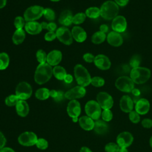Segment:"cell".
Segmentation results:
<instances>
[{
	"instance_id": "obj_29",
	"label": "cell",
	"mask_w": 152,
	"mask_h": 152,
	"mask_svg": "<svg viewBox=\"0 0 152 152\" xmlns=\"http://www.w3.org/2000/svg\"><path fill=\"white\" fill-rule=\"evenodd\" d=\"M106 37L105 33L99 31L94 33L91 36V42L94 44H100L105 40Z\"/></svg>"
},
{
	"instance_id": "obj_58",
	"label": "cell",
	"mask_w": 152,
	"mask_h": 152,
	"mask_svg": "<svg viewBox=\"0 0 152 152\" xmlns=\"http://www.w3.org/2000/svg\"><path fill=\"white\" fill-rule=\"evenodd\" d=\"M118 152H128V150L126 148H124V147H120V149Z\"/></svg>"
},
{
	"instance_id": "obj_12",
	"label": "cell",
	"mask_w": 152,
	"mask_h": 152,
	"mask_svg": "<svg viewBox=\"0 0 152 152\" xmlns=\"http://www.w3.org/2000/svg\"><path fill=\"white\" fill-rule=\"evenodd\" d=\"M133 141V135L127 131L121 132L116 138V143L120 147L127 148L132 144Z\"/></svg>"
},
{
	"instance_id": "obj_1",
	"label": "cell",
	"mask_w": 152,
	"mask_h": 152,
	"mask_svg": "<svg viewBox=\"0 0 152 152\" xmlns=\"http://www.w3.org/2000/svg\"><path fill=\"white\" fill-rule=\"evenodd\" d=\"M53 74V68L48 63L39 64L35 71L34 79L38 84H43L48 82Z\"/></svg>"
},
{
	"instance_id": "obj_10",
	"label": "cell",
	"mask_w": 152,
	"mask_h": 152,
	"mask_svg": "<svg viewBox=\"0 0 152 152\" xmlns=\"http://www.w3.org/2000/svg\"><path fill=\"white\" fill-rule=\"evenodd\" d=\"M56 35L58 39L62 43L66 45H70L73 41L71 32L66 27L62 26L58 28L56 31Z\"/></svg>"
},
{
	"instance_id": "obj_52",
	"label": "cell",
	"mask_w": 152,
	"mask_h": 152,
	"mask_svg": "<svg viewBox=\"0 0 152 152\" xmlns=\"http://www.w3.org/2000/svg\"><path fill=\"white\" fill-rule=\"evenodd\" d=\"M108 30H109V27L106 24H102L100 26V31L104 33H107L108 31Z\"/></svg>"
},
{
	"instance_id": "obj_18",
	"label": "cell",
	"mask_w": 152,
	"mask_h": 152,
	"mask_svg": "<svg viewBox=\"0 0 152 152\" xmlns=\"http://www.w3.org/2000/svg\"><path fill=\"white\" fill-rule=\"evenodd\" d=\"M119 106L122 111L125 113H129L133 110L134 101L129 96L124 95L120 100Z\"/></svg>"
},
{
	"instance_id": "obj_30",
	"label": "cell",
	"mask_w": 152,
	"mask_h": 152,
	"mask_svg": "<svg viewBox=\"0 0 152 152\" xmlns=\"http://www.w3.org/2000/svg\"><path fill=\"white\" fill-rule=\"evenodd\" d=\"M49 90L46 88H40L37 90L35 93L36 97L41 100H44L49 98Z\"/></svg>"
},
{
	"instance_id": "obj_8",
	"label": "cell",
	"mask_w": 152,
	"mask_h": 152,
	"mask_svg": "<svg viewBox=\"0 0 152 152\" xmlns=\"http://www.w3.org/2000/svg\"><path fill=\"white\" fill-rule=\"evenodd\" d=\"M32 94V88L27 82L22 81L18 83L15 88V95L20 100H26L30 97Z\"/></svg>"
},
{
	"instance_id": "obj_31",
	"label": "cell",
	"mask_w": 152,
	"mask_h": 152,
	"mask_svg": "<svg viewBox=\"0 0 152 152\" xmlns=\"http://www.w3.org/2000/svg\"><path fill=\"white\" fill-rule=\"evenodd\" d=\"M85 14L88 18H96L100 15V10L96 7H90L86 10Z\"/></svg>"
},
{
	"instance_id": "obj_22",
	"label": "cell",
	"mask_w": 152,
	"mask_h": 152,
	"mask_svg": "<svg viewBox=\"0 0 152 152\" xmlns=\"http://www.w3.org/2000/svg\"><path fill=\"white\" fill-rule=\"evenodd\" d=\"M24 28L27 33L32 35H35L40 33L42 30L40 23L35 21H28L25 24Z\"/></svg>"
},
{
	"instance_id": "obj_25",
	"label": "cell",
	"mask_w": 152,
	"mask_h": 152,
	"mask_svg": "<svg viewBox=\"0 0 152 152\" xmlns=\"http://www.w3.org/2000/svg\"><path fill=\"white\" fill-rule=\"evenodd\" d=\"M80 126L86 131H90L93 129L94 122L93 119L88 116H83L78 119Z\"/></svg>"
},
{
	"instance_id": "obj_42",
	"label": "cell",
	"mask_w": 152,
	"mask_h": 152,
	"mask_svg": "<svg viewBox=\"0 0 152 152\" xmlns=\"http://www.w3.org/2000/svg\"><path fill=\"white\" fill-rule=\"evenodd\" d=\"M129 118L134 124H137L140 121V114H138L135 110H132L129 113Z\"/></svg>"
},
{
	"instance_id": "obj_36",
	"label": "cell",
	"mask_w": 152,
	"mask_h": 152,
	"mask_svg": "<svg viewBox=\"0 0 152 152\" xmlns=\"http://www.w3.org/2000/svg\"><path fill=\"white\" fill-rule=\"evenodd\" d=\"M43 15L45 18L48 21H53L55 18V13L51 8H46L44 9Z\"/></svg>"
},
{
	"instance_id": "obj_53",
	"label": "cell",
	"mask_w": 152,
	"mask_h": 152,
	"mask_svg": "<svg viewBox=\"0 0 152 152\" xmlns=\"http://www.w3.org/2000/svg\"><path fill=\"white\" fill-rule=\"evenodd\" d=\"M57 94H58V91H56L55 90H51L49 91V96L54 99L56 97Z\"/></svg>"
},
{
	"instance_id": "obj_54",
	"label": "cell",
	"mask_w": 152,
	"mask_h": 152,
	"mask_svg": "<svg viewBox=\"0 0 152 152\" xmlns=\"http://www.w3.org/2000/svg\"><path fill=\"white\" fill-rule=\"evenodd\" d=\"M131 92H132V94H133L134 96H135V97H138V96H140V94H141L140 91L138 89H137V88H134V89L132 90Z\"/></svg>"
},
{
	"instance_id": "obj_45",
	"label": "cell",
	"mask_w": 152,
	"mask_h": 152,
	"mask_svg": "<svg viewBox=\"0 0 152 152\" xmlns=\"http://www.w3.org/2000/svg\"><path fill=\"white\" fill-rule=\"evenodd\" d=\"M56 37V33L54 31H48L45 35V39L48 42H52Z\"/></svg>"
},
{
	"instance_id": "obj_16",
	"label": "cell",
	"mask_w": 152,
	"mask_h": 152,
	"mask_svg": "<svg viewBox=\"0 0 152 152\" xmlns=\"http://www.w3.org/2000/svg\"><path fill=\"white\" fill-rule=\"evenodd\" d=\"M68 115L73 118H78L81 113L80 103L77 100H71L68 103L66 108Z\"/></svg>"
},
{
	"instance_id": "obj_44",
	"label": "cell",
	"mask_w": 152,
	"mask_h": 152,
	"mask_svg": "<svg viewBox=\"0 0 152 152\" xmlns=\"http://www.w3.org/2000/svg\"><path fill=\"white\" fill-rule=\"evenodd\" d=\"M140 62H141L140 57L138 55H134L131 58L129 61V64L132 67V68H134L139 66L140 64Z\"/></svg>"
},
{
	"instance_id": "obj_43",
	"label": "cell",
	"mask_w": 152,
	"mask_h": 152,
	"mask_svg": "<svg viewBox=\"0 0 152 152\" xmlns=\"http://www.w3.org/2000/svg\"><path fill=\"white\" fill-rule=\"evenodd\" d=\"M36 145L38 148L40 150H45L48 147V142L45 139L40 138L37 139Z\"/></svg>"
},
{
	"instance_id": "obj_47",
	"label": "cell",
	"mask_w": 152,
	"mask_h": 152,
	"mask_svg": "<svg viewBox=\"0 0 152 152\" xmlns=\"http://www.w3.org/2000/svg\"><path fill=\"white\" fill-rule=\"evenodd\" d=\"M94 58H95V56L90 53H86L83 55L84 60L86 62H88V63H91V62H94Z\"/></svg>"
},
{
	"instance_id": "obj_35",
	"label": "cell",
	"mask_w": 152,
	"mask_h": 152,
	"mask_svg": "<svg viewBox=\"0 0 152 152\" xmlns=\"http://www.w3.org/2000/svg\"><path fill=\"white\" fill-rule=\"evenodd\" d=\"M36 58L37 61L40 64H45L46 63V59H47V55L46 52L42 50V49H39L37 51L36 54Z\"/></svg>"
},
{
	"instance_id": "obj_7",
	"label": "cell",
	"mask_w": 152,
	"mask_h": 152,
	"mask_svg": "<svg viewBox=\"0 0 152 152\" xmlns=\"http://www.w3.org/2000/svg\"><path fill=\"white\" fill-rule=\"evenodd\" d=\"M115 86L121 91L129 93L131 92L134 88V83L130 77L121 76L116 80Z\"/></svg>"
},
{
	"instance_id": "obj_3",
	"label": "cell",
	"mask_w": 152,
	"mask_h": 152,
	"mask_svg": "<svg viewBox=\"0 0 152 152\" xmlns=\"http://www.w3.org/2000/svg\"><path fill=\"white\" fill-rule=\"evenodd\" d=\"M100 15L105 20H110L113 19L118 15L119 12V7L112 1H107L101 6Z\"/></svg>"
},
{
	"instance_id": "obj_41",
	"label": "cell",
	"mask_w": 152,
	"mask_h": 152,
	"mask_svg": "<svg viewBox=\"0 0 152 152\" xmlns=\"http://www.w3.org/2000/svg\"><path fill=\"white\" fill-rule=\"evenodd\" d=\"M102 118L105 122H109L113 118V113L110 109H104L102 112Z\"/></svg>"
},
{
	"instance_id": "obj_46",
	"label": "cell",
	"mask_w": 152,
	"mask_h": 152,
	"mask_svg": "<svg viewBox=\"0 0 152 152\" xmlns=\"http://www.w3.org/2000/svg\"><path fill=\"white\" fill-rule=\"evenodd\" d=\"M141 125L145 128H151L152 127V120L149 118H145L141 121Z\"/></svg>"
},
{
	"instance_id": "obj_61",
	"label": "cell",
	"mask_w": 152,
	"mask_h": 152,
	"mask_svg": "<svg viewBox=\"0 0 152 152\" xmlns=\"http://www.w3.org/2000/svg\"><path fill=\"white\" fill-rule=\"evenodd\" d=\"M51 1H53V2H58V1H59L60 0H50Z\"/></svg>"
},
{
	"instance_id": "obj_48",
	"label": "cell",
	"mask_w": 152,
	"mask_h": 152,
	"mask_svg": "<svg viewBox=\"0 0 152 152\" xmlns=\"http://www.w3.org/2000/svg\"><path fill=\"white\" fill-rule=\"evenodd\" d=\"M6 138L4 134L0 131V150L4 147L5 144H6Z\"/></svg>"
},
{
	"instance_id": "obj_49",
	"label": "cell",
	"mask_w": 152,
	"mask_h": 152,
	"mask_svg": "<svg viewBox=\"0 0 152 152\" xmlns=\"http://www.w3.org/2000/svg\"><path fill=\"white\" fill-rule=\"evenodd\" d=\"M64 97H65V94L62 91H58L57 96L54 100L57 102H59V101L62 100Z\"/></svg>"
},
{
	"instance_id": "obj_59",
	"label": "cell",
	"mask_w": 152,
	"mask_h": 152,
	"mask_svg": "<svg viewBox=\"0 0 152 152\" xmlns=\"http://www.w3.org/2000/svg\"><path fill=\"white\" fill-rule=\"evenodd\" d=\"M72 121L74 122H77L78 121V118H72Z\"/></svg>"
},
{
	"instance_id": "obj_39",
	"label": "cell",
	"mask_w": 152,
	"mask_h": 152,
	"mask_svg": "<svg viewBox=\"0 0 152 152\" xmlns=\"http://www.w3.org/2000/svg\"><path fill=\"white\" fill-rule=\"evenodd\" d=\"M25 20L21 16H17L14 20V26L17 29H23V27L25 26Z\"/></svg>"
},
{
	"instance_id": "obj_57",
	"label": "cell",
	"mask_w": 152,
	"mask_h": 152,
	"mask_svg": "<svg viewBox=\"0 0 152 152\" xmlns=\"http://www.w3.org/2000/svg\"><path fill=\"white\" fill-rule=\"evenodd\" d=\"M7 4V0H0V9L4 8Z\"/></svg>"
},
{
	"instance_id": "obj_28",
	"label": "cell",
	"mask_w": 152,
	"mask_h": 152,
	"mask_svg": "<svg viewBox=\"0 0 152 152\" xmlns=\"http://www.w3.org/2000/svg\"><path fill=\"white\" fill-rule=\"evenodd\" d=\"M53 74L56 79L59 80H64L65 76L66 75V72L65 68L62 66L56 65L53 68Z\"/></svg>"
},
{
	"instance_id": "obj_11",
	"label": "cell",
	"mask_w": 152,
	"mask_h": 152,
	"mask_svg": "<svg viewBox=\"0 0 152 152\" xmlns=\"http://www.w3.org/2000/svg\"><path fill=\"white\" fill-rule=\"evenodd\" d=\"M97 102L103 110L110 109L113 105L112 97L106 92H100L97 95Z\"/></svg>"
},
{
	"instance_id": "obj_23",
	"label": "cell",
	"mask_w": 152,
	"mask_h": 152,
	"mask_svg": "<svg viewBox=\"0 0 152 152\" xmlns=\"http://www.w3.org/2000/svg\"><path fill=\"white\" fill-rule=\"evenodd\" d=\"M72 13L69 10H64L62 11L59 18V23L64 27L69 26L72 23Z\"/></svg>"
},
{
	"instance_id": "obj_33",
	"label": "cell",
	"mask_w": 152,
	"mask_h": 152,
	"mask_svg": "<svg viewBox=\"0 0 152 152\" xmlns=\"http://www.w3.org/2000/svg\"><path fill=\"white\" fill-rule=\"evenodd\" d=\"M19 100V98L15 94H11L6 97L5 102L8 106H14L17 104Z\"/></svg>"
},
{
	"instance_id": "obj_19",
	"label": "cell",
	"mask_w": 152,
	"mask_h": 152,
	"mask_svg": "<svg viewBox=\"0 0 152 152\" xmlns=\"http://www.w3.org/2000/svg\"><path fill=\"white\" fill-rule=\"evenodd\" d=\"M150 103L146 99H138L135 103V111L140 115H145L150 110Z\"/></svg>"
},
{
	"instance_id": "obj_24",
	"label": "cell",
	"mask_w": 152,
	"mask_h": 152,
	"mask_svg": "<svg viewBox=\"0 0 152 152\" xmlns=\"http://www.w3.org/2000/svg\"><path fill=\"white\" fill-rule=\"evenodd\" d=\"M93 129L97 134L104 135L108 132L109 125L104 121L98 119L94 122Z\"/></svg>"
},
{
	"instance_id": "obj_20",
	"label": "cell",
	"mask_w": 152,
	"mask_h": 152,
	"mask_svg": "<svg viewBox=\"0 0 152 152\" xmlns=\"http://www.w3.org/2000/svg\"><path fill=\"white\" fill-rule=\"evenodd\" d=\"M107 41L112 46L118 47L123 43V38L119 33L115 31H110L107 36Z\"/></svg>"
},
{
	"instance_id": "obj_38",
	"label": "cell",
	"mask_w": 152,
	"mask_h": 152,
	"mask_svg": "<svg viewBox=\"0 0 152 152\" xmlns=\"http://www.w3.org/2000/svg\"><path fill=\"white\" fill-rule=\"evenodd\" d=\"M90 84H91V85H93L94 87H100L104 84V80L100 77H94L91 78Z\"/></svg>"
},
{
	"instance_id": "obj_32",
	"label": "cell",
	"mask_w": 152,
	"mask_h": 152,
	"mask_svg": "<svg viewBox=\"0 0 152 152\" xmlns=\"http://www.w3.org/2000/svg\"><path fill=\"white\" fill-rule=\"evenodd\" d=\"M10 58L5 52L0 53V70L5 69L9 65Z\"/></svg>"
},
{
	"instance_id": "obj_26",
	"label": "cell",
	"mask_w": 152,
	"mask_h": 152,
	"mask_svg": "<svg viewBox=\"0 0 152 152\" xmlns=\"http://www.w3.org/2000/svg\"><path fill=\"white\" fill-rule=\"evenodd\" d=\"M15 109L17 114L21 116H26L29 112V106L28 103L23 100H20L15 105Z\"/></svg>"
},
{
	"instance_id": "obj_4",
	"label": "cell",
	"mask_w": 152,
	"mask_h": 152,
	"mask_svg": "<svg viewBox=\"0 0 152 152\" xmlns=\"http://www.w3.org/2000/svg\"><path fill=\"white\" fill-rule=\"evenodd\" d=\"M74 76L79 86L86 87L91 83V77L87 69L81 64H77L74 69Z\"/></svg>"
},
{
	"instance_id": "obj_6",
	"label": "cell",
	"mask_w": 152,
	"mask_h": 152,
	"mask_svg": "<svg viewBox=\"0 0 152 152\" xmlns=\"http://www.w3.org/2000/svg\"><path fill=\"white\" fill-rule=\"evenodd\" d=\"M44 8L39 5L28 7L24 13V18L27 21H33L39 19L43 15Z\"/></svg>"
},
{
	"instance_id": "obj_13",
	"label": "cell",
	"mask_w": 152,
	"mask_h": 152,
	"mask_svg": "<svg viewBox=\"0 0 152 152\" xmlns=\"http://www.w3.org/2000/svg\"><path fill=\"white\" fill-rule=\"evenodd\" d=\"M86 93L85 88L81 86H77L69 90L65 93V97L69 100H75L83 97Z\"/></svg>"
},
{
	"instance_id": "obj_56",
	"label": "cell",
	"mask_w": 152,
	"mask_h": 152,
	"mask_svg": "<svg viewBox=\"0 0 152 152\" xmlns=\"http://www.w3.org/2000/svg\"><path fill=\"white\" fill-rule=\"evenodd\" d=\"M80 152H92L91 150L87 147H83L81 148Z\"/></svg>"
},
{
	"instance_id": "obj_50",
	"label": "cell",
	"mask_w": 152,
	"mask_h": 152,
	"mask_svg": "<svg viewBox=\"0 0 152 152\" xmlns=\"http://www.w3.org/2000/svg\"><path fill=\"white\" fill-rule=\"evenodd\" d=\"M64 81L67 83V84H69L71 83L73 81V77L72 76V75L71 74H66V75L64 77Z\"/></svg>"
},
{
	"instance_id": "obj_27",
	"label": "cell",
	"mask_w": 152,
	"mask_h": 152,
	"mask_svg": "<svg viewBox=\"0 0 152 152\" xmlns=\"http://www.w3.org/2000/svg\"><path fill=\"white\" fill-rule=\"evenodd\" d=\"M26 37L25 31L23 29H17L13 34L12 40L15 45H20L23 42Z\"/></svg>"
},
{
	"instance_id": "obj_37",
	"label": "cell",
	"mask_w": 152,
	"mask_h": 152,
	"mask_svg": "<svg viewBox=\"0 0 152 152\" xmlns=\"http://www.w3.org/2000/svg\"><path fill=\"white\" fill-rule=\"evenodd\" d=\"M120 149V147L117 143L115 142H109L104 147L106 152H118Z\"/></svg>"
},
{
	"instance_id": "obj_55",
	"label": "cell",
	"mask_w": 152,
	"mask_h": 152,
	"mask_svg": "<svg viewBox=\"0 0 152 152\" xmlns=\"http://www.w3.org/2000/svg\"><path fill=\"white\" fill-rule=\"evenodd\" d=\"M0 152H15L14 150L10 147H4L1 150Z\"/></svg>"
},
{
	"instance_id": "obj_17",
	"label": "cell",
	"mask_w": 152,
	"mask_h": 152,
	"mask_svg": "<svg viewBox=\"0 0 152 152\" xmlns=\"http://www.w3.org/2000/svg\"><path fill=\"white\" fill-rule=\"evenodd\" d=\"M62 53L58 50H53L47 55L46 63L50 66H56L62 60Z\"/></svg>"
},
{
	"instance_id": "obj_34",
	"label": "cell",
	"mask_w": 152,
	"mask_h": 152,
	"mask_svg": "<svg viewBox=\"0 0 152 152\" xmlns=\"http://www.w3.org/2000/svg\"><path fill=\"white\" fill-rule=\"evenodd\" d=\"M86 17L85 13L78 12L73 16L72 23L74 24H80L85 21Z\"/></svg>"
},
{
	"instance_id": "obj_14",
	"label": "cell",
	"mask_w": 152,
	"mask_h": 152,
	"mask_svg": "<svg viewBox=\"0 0 152 152\" xmlns=\"http://www.w3.org/2000/svg\"><path fill=\"white\" fill-rule=\"evenodd\" d=\"M127 27L126 18L122 15H117L112 22V28L113 31L118 33H122L125 31Z\"/></svg>"
},
{
	"instance_id": "obj_9",
	"label": "cell",
	"mask_w": 152,
	"mask_h": 152,
	"mask_svg": "<svg viewBox=\"0 0 152 152\" xmlns=\"http://www.w3.org/2000/svg\"><path fill=\"white\" fill-rule=\"evenodd\" d=\"M37 137L33 132L26 131L20 134L18 138V142L24 146H33L36 144Z\"/></svg>"
},
{
	"instance_id": "obj_60",
	"label": "cell",
	"mask_w": 152,
	"mask_h": 152,
	"mask_svg": "<svg viewBox=\"0 0 152 152\" xmlns=\"http://www.w3.org/2000/svg\"><path fill=\"white\" fill-rule=\"evenodd\" d=\"M150 147L152 148V136L150 137Z\"/></svg>"
},
{
	"instance_id": "obj_2",
	"label": "cell",
	"mask_w": 152,
	"mask_h": 152,
	"mask_svg": "<svg viewBox=\"0 0 152 152\" xmlns=\"http://www.w3.org/2000/svg\"><path fill=\"white\" fill-rule=\"evenodd\" d=\"M151 76L150 70L145 67L138 66L131 70L130 78L134 83L141 84L147 81Z\"/></svg>"
},
{
	"instance_id": "obj_40",
	"label": "cell",
	"mask_w": 152,
	"mask_h": 152,
	"mask_svg": "<svg viewBox=\"0 0 152 152\" xmlns=\"http://www.w3.org/2000/svg\"><path fill=\"white\" fill-rule=\"evenodd\" d=\"M42 29H47L49 31H55L56 29V24L53 22H50L47 23L46 22H42L40 23Z\"/></svg>"
},
{
	"instance_id": "obj_5",
	"label": "cell",
	"mask_w": 152,
	"mask_h": 152,
	"mask_svg": "<svg viewBox=\"0 0 152 152\" xmlns=\"http://www.w3.org/2000/svg\"><path fill=\"white\" fill-rule=\"evenodd\" d=\"M99 104L95 100H90L85 105V112L88 116L93 120H98L102 115V109Z\"/></svg>"
},
{
	"instance_id": "obj_21",
	"label": "cell",
	"mask_w": 152,
	"mask_h": 152,
	"mask_svg": "<svg viewBox=\"0 0 152 152\" xmlns=\"http://www.w3.org/2000/svg\"><path fill=\"white\" fill-rule=\"evenodd\" d=\"M71 33L74 39L79 43L84 42L87 38V33L86 31L80 26H74L72 28Z\"/></svg>"
},
{
	"instance_id": "obj_51",
	"label": "cell",
	"mask_w": 152,
	"mask_h": 152,
	"mask_svg": "<svg viewBox=\"0 0 152 152\" xmlns=\"http://www.w3.org/2000/svg\"><path fill=\"white\" fill-rule=\"evenodd\" d=\"M115 3L119 6L124 7L129 2V0H114Z\"/></svg>"
},
{
	"instance_id": "obj_15",
	"label": "cell",
	"mask_w": 152,
	"mask_h": 152,
	"mask_svg": "<svg viewBox=\"0 0 152 152\" xmlns=\"http://www.w3.org/2000/svg\"><path fill=\"white\" fill-rule=\"evenodd\" d=\"M94 65L100 69L107 70L111 66V62L107 56L103 54H99L95 56Z\"/></svg>"
}]
</instances>
